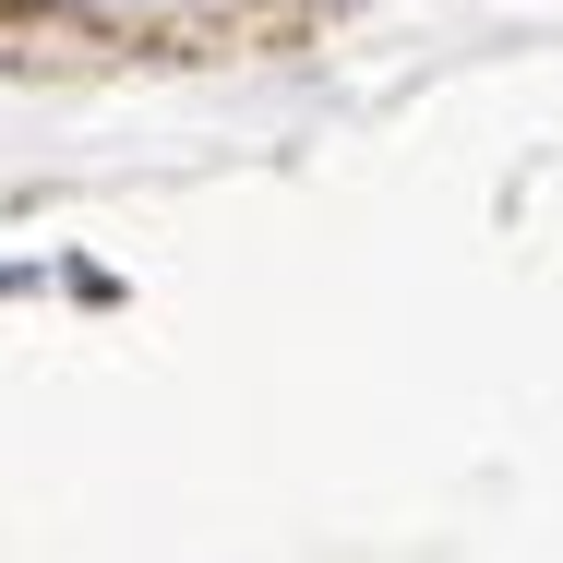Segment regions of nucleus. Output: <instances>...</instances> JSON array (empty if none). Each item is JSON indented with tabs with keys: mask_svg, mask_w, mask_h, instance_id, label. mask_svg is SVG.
Returning <instances> with one entry per match:
<instances>
[{
	"mask_svg": "<svg viewBox=\"0 0 563 563\" xmlns=\"http://www.w3.org/2000/svg\"><path fill=\"white\" fill-rule=\"evenodd\" d=\"M60 12H109V0H60Z\"/></svg>",
	"mask_w": 563,
	"mask_h": 563,
	"instance_id": "obj_1",
	"label": "nucleus"
}]
</instances>
